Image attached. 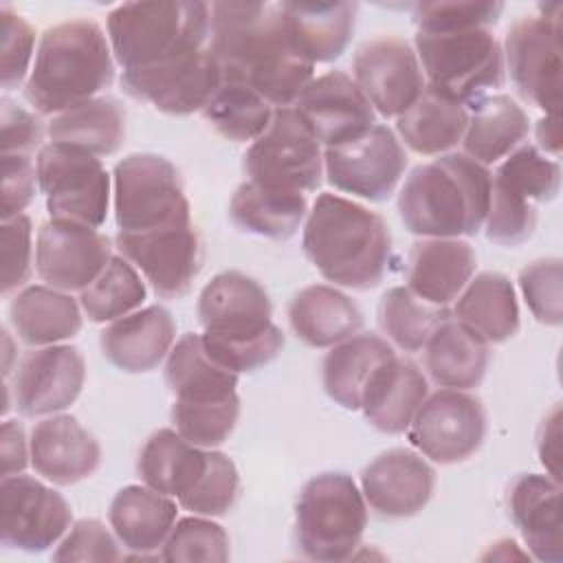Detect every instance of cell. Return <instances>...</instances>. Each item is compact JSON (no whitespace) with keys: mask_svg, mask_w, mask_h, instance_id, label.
Returning a JSON list of instances; mask_svg holds the SVG:
<instances>
[{"mask_svg":"<svg viewBox=\"0 0 563 563\" xmlns=\"http://www.w3.org/2000/svg\"><path fill=\"white\" fill-rule=\"evenodd\" d=\"M271 317L268 292L240 271L218 273L198 295L205 350L235 374L255 372L279 356L284 334Z\"/></svg>","mask_w":563,"mask_h":563,"instance_id":"3","label":"cell"},{"mask_svg":"<svg viewBox=\"0 0 563 563\" xmlns=\"http://www.w3.org/2000/svg\"><path fill=\"white\" fill-rule=\"evenodd\" d=\"M275 108L249 84L222 77L220 86L202 108V117L229 141H255L271 123Z\"/></svg>","mask_w":563,"mask_h":563,"instance_id":"41","label":"cell"},{"mask_svg":"<svg viewBox=\"0 0 563 563\" xmlns=\"http://www.w3.org/2000/svg\"><path fill=\"white\" fill-rule=\"evenodd\" d=\"M352 79L385 119L402 114L424 90V75L413 46L396 35L361 44L352 59Z\"/></svg>","mask_w":563,"mask_h":563,"instance_id":"18","label":"cell"},{"mask_svg":"<svg viewBox=\"0 0 563 563\" xmlns=\"http://www.w3.org/2000/svg\"><path fill=\"white\" fill-rule=\"evenodd\" d=\"M453 319L486 343H506L519 332V303L512 282L497 271L471 277L453 306Z\"/></svg>","mask_w":563,"mask_h":563,"instance_id":"33","label":"cell"},{"mask_svg":"<svg viewBox=\"0 0 563 563\" xmlns=\"http://www.w3.org/2000/svg\"><path fill=\"white\" fill-rule=\"evenodd\" d=\"M37 185L53 220H70L99 229L110 207V174L99 156L46 143L35 156Z\"/></svg>","mask_w":563,"mask_h":563,"instance_id":"11","label":"cell"},{"mask_svg":"<svg viewBox=\"0 0 563 563\" xmlns=\"http://www.w3.org/2000/svg\"><path fill=\"white\" fill-rule=\"evenodd\" d=\"M292 108L323 147L347 143L376 125L372 103L343 70L314 77Z\"/></svg>","mask_w":563,"mask_h":563,"instance_id":"21","label":"cell"},{"mask_svg":"<svg viewBox=\"0 0 563 563\" xmlns=\"http://www.w3.org/2000/svg\"><path fill=\"white\" fill-rule=\"evenodd\" d=\"M2 295L9 297L26 286L33 271V224L26 213L2 220Z\"/></svg>","mask_w":563,"mask_h":563,"instance_id":"52","label":"cell"},{"mask_svg":"<svg viewBox=\"0 0 563 563\" xmlns=\"http://www.w3.org/2000/svg\"><path fill=\"white\" fill-rule=\"evenodd\" d=\"M367 526V504L356 482L341 471L310 477L295 504V541L310 561L354 556Z\"/></svg>","mask_w":563,"mask_h":563,"instance_id":"7","label":"cell"},{"mask_svg":"<svg viewBox=\"0 0 563 563\" xmlns=\"http://www.w3.org/2000/svg\"><path fill=\"white\" fill-rule=\"evenodd\" d=\"M209 48L222 77L240 79L275 108H290L314 79V64L290 44L282 2H213Z\"/></svg>","mask_w":563,"mask_h":563,"instance_id":"1","label":"cell"},{"mask_svg":"<svg viewBox=\"0 0 563 563\" xmlns=\"http://www.w3.org/2000/svg\"><path fill=\"white\" fill-rule=\"evenodd\" d=\"M117 233H145L191 220L178 169L161 154H130L114 165Z\"/></svg>","mask_w":563,"mask_h":563,"instance_id":"9","label":"cell"},{"mask_svg":"<svg viewBox=\"0 0 563 563\" xmlns=\"http://www.w3.org/2000/svg\"><path fill=\"white\" fill-rule=\"evenodd\" d=\"M308 200L299 191L273 189L244 180L229 200L231 222L244 231L268 240H288L306 222Z\"/></svg>","mask_w":563,"mask_h":563,"instance_id":"35","label":"cell"},{"mask_svg":"<svg viewBox=\"0 0 563 563\" xmlns=\"http://www.w3.org/2000/svg\"><path fill=\"white\" fill-rule=\"evenodd\" d=\"M534 134H537V145L539 150L548 156H559L561 154V125H559V112H552V114H545L537 121V128H534Z\"/></svg>","mask_w":563,"mask_h":563,"instance_id":"58","label":"cell"},{"mask_svg":"<svg viewBox=\"0 0 563 563\" xmlns=\"http://www.w3.org/2000/svg\"><path fill=\"white\" fill-rule=\"evenodd\" d=\"M231 556L229 534L227 530L211 521V517L191 515L183 517L174 523L167 541L161 548L163 561H207V563H224Z\"/></svg>","mask_w":563,"mask_h":563,"instance_id":"45","label":"cell"},{"mask_svg":"<svg viewBox=\"0 0 563 563\" xmlns=\"http://www.w3.org/2000/svg\"><path fill=\"white\" fill-rule=\"evenodd\" d=\"M429 396V383L422 369L405 356L387 358L369 378L361 411L380 433H405Z\"/></svg>","mask_w":563,"mask_h":563,"instance_id":"27","label":"cell"},{"mask_svg":"<svg viewBox=\"0 0 563 563\" xmlns=\"http://www.w3.org/2000/svg\"><path fill=\"white\" fill-rule=\"evenodd\" d=\"M178 506L147 484L123 486L110 501L108 521L119 543L134 556L145 559L158 552L176 523Z\"/></svg>","mask_w":563,"mask_h":563,"instance_id":"29","label":"cell"},{"mask_svg":"<svg viewBox=\"0 0 563 563\" xmlns=\"http://www.w3.org/2000/svg\"><path fill=\"white\" fill-rule=\"evenodd\" d=\"M504 66L517 92L543 110L561 106V4L541 7V13L519 18L506 33Z\"/></svg>","mask_w":563,"mask_h":563,"instance_id":"12","label":"cell"},{"mask_svg":"<svg viewBox=\"0 0 563 563\" xmlns=\"http://www.w3.org/2000/svg\"><path fill=\"white\" fill-rule=\"evenodd\" d=\"M473 246L460 238H422L407 255V288L433 303L449 306L475 275Z\"/></svg>","mask_w":563,"mask_h":563,"instance_id":"26","label":"cell"},{"mask_svg":"<svg viewBox=\"0 0 563 563\" xmlns=\"http://www.w3.org/2000/svg\"><path fill=\"white\" fill-rule=\"evenodd\" d=\"M435 488L433 466L416 451L387 449L361 473L365 504L380 517L405 519L418 515Z\"/></svg>","mask_w":563,"mask_h":563,"instance_id":"22","label":"cell"},{"mask_svg":"<svg viewBox=\"0 0 563 563\" xmlns=\"http://www.w3.org/2000/svg\"><path fill=\"white\" fill-rule=\"evenodd\" d=\"M396 352L378 334H354L330 347L321 363L325 394L347 411L361 409L363 391L372 374Z\"/></svg>","mask_w":563,"mask_h":563,"instance_id":"37","label":"cell"},{"mask_svg":"<svg viewBox=\"0 0 563 563\" xmlns=\"http://www.w3.org/2000/svg\"><path fill=\"white\" fill-rule=\"evenodd\" d=\"M46 130L53 143H64L92 156H110L125 141L128 119L123 106L114 97L99 95L55 114Z\"/></svg>","mask_w":563,"mask_h":563,"instance_id":"40","label":"cell"},{"mask_svg":"<svg viewBox=\"0 0 563 563\" xmlns=\"http://www.w3.org/2000/svg\"><path fill=\"white\" fill-rule=\"evenodd\" d=\"M240 418V398L213 405H172L174 429L200 449H213L229 440Z\"/></svg>","mask_w":563,"mask_h":563,"instance_id":"48","label":"cell"},{"mask_svg":"<svg viewBox=\"0 0 563 563\" xmlns=\"http://www.w3.org/2000/svg\"><path fill=\"white\" fill-rule=\"evenodd\" d=\"M174 343V317L158 303L112 321L99 336L101 354L125 374H147L156 369L167 358Z\"/></svg>","mask_w":563,"mask_h":563,"instance_id":"25","label":"cell"},{"mask_svg":"<svg viewBox=\"0 0 563 563\" xmlns=\"http://www.w3.org/2000/svg\"><path fill=\"white\" fill-rule=\"evenodd\" d=\"M486 438V409L466 389H438L413 416L407 440L435 464H457L479 451Z\"/></svg>","mask_w":563,"mask_h":563,"instance_id":"13","label":"cell"},{"mask_svg":"<svg viewBox=\"0 0 563 563\" xmlns=\"http://www.w3.org/2000/svg\"><path fill=\"white\" fill-rule=\"evenodd\" d=\"M484 229L490 242L499 246H519L528 242L537 229V207L490 178V200Z\"/></svg>","mask_w":563,"mask_h":563,"instance_id":"47","label":"cell"},{"mask_svg":"<svg viewBox=\"0 0 563 563\" xmlns=\"http://www.w3.org/2000/svg\"><path fill=\"white\" fill-rule=\"evenodd\" d=\"M501 2L440 0L413 4L411 20L420 33H451L468 29H490L499 22Z\"/></svg>","mask_w":563,"mask_h":563,"instance_id":"49","label":"cell"},{"mask_svg":"<svg viewBox=\"0 0 563 563\" xmlns=\"http://www.w3.org/2000/svg\"><path fill=\"white\" fill-rule=\"evenodd\" d=\"M301 249L323 279L365 292L387 273L391 233L376 211L323 191L306 216Z\"/></svg>","mask_w":563,"mask_h":563,"instance_id":"2","label":"cell"},{"mask_svg":"<svg viewBox=\"0 0 563 563\" xmlns=\"http://www.w3.org/2000/svg\"><path fill=\"white\" fill-rule=\"evenodd\" d=\"M114 244L163 299L187 295L202 268V242L191 220L145 233H117Z\"/></svg>","mask_w":563,"mask_h":563,"instance_id":"15","label":"cell"},{"mask_svg":"<svg viewBox=\"0 0 563 563\" xmlns=\"http://www.w3.org/2000/svg\"><path fill=\"white\" fill-rule=\"evenodd\" d=\"M356 2H282V18L292 48L310 64L339 59L352 42Z\"/></svg>","mask_w":563,"mask_h":563,"instance_id":"28","label":"cell"},{"mask_svg":"<svg viewBox=\"0 0 563 563\" xmlns=\"http://www.w3.org/2000/svg\"><path fill=\"white\" fill-rule=\"evenodd\" d=\"M530 132L528 112L510 95H490L477 101L462 136L464 154L479 165L504 161Z\"/></svg>","mask_w":563,"mask_h":563,"instance_id":"38","label":"cell"},{"mask_svg":"<svg viewBox=\"0 0 563 563\" xmlns=\"http://www.w3.org/2000/svg\"><path fill=\"white\" fill-rule=\"evenodd\" d=\"M292 334L310 347H334L363 328V312L345 292L328 284H310L288 303Z\"/></svg>","mask_w":563,"mask_h":563,"instance_id":"30","label":"cell"},{"mask_svg":"<svg viewBox=\"0 0 563 563\" xmlns=\"http://www.w3.org/2000/svg\"><path fill=\"white\" fill-rule=\"evenodd\" d=\"M37 185V169L31 156L24 154H2V202L0 216L2 220H11L33 202Z\"/></svg>","mask_w":563,"mask_h":563,"instance_id":"55","label":"cell"},{"mask_svg":"<svg viewBox=\"0 0 563 563\" xmlns=\"http://www.w3.org/2000/svg\"><path fill=\"white\" fill-rule=\"evenodd\" d=\"M31 466L55 486H73L90 477L101 464L97 438L68 413H53L33 424Z\"/></svg>","mask_w":563,"mask_h":563,"instance_id":"23","label":"cell"},{"mask_svg":"<svg viewBox=\"0 0 563 563\" xmlns=\"http://www.w3.org/2000/svg\"><path fill=\"white\" fill-rule=\"evenodd\" d=\"M468 125L466 106L424 86L420 97L396 117L400 141L416 154L442 156L462 143Z\"/></svg>","mask_w":563,"mask_h":563,"instance_id":"36","label":"cell"},{"mask_svg":"<svg viewBox=\"0 0 563 563\" xmlns=\"http://www.w3.org/2000/svg\"><path fill=\"white\" fill-rule=\"evenodd\" d=\"M79 308L70 292L46 284H31L11 297L9 321L22 343L44 347L64 343L81 330Z\"/></svg>","mask_w":563,"mask_h":563,"instance_id":"32","label":"cell"},{"mask_svg":"<svg viewBox=\"0 0 563 563\" xmlns=\"http://www.w3.org/2000/svg\"><path fill=\"white\" fill-rule=\"evenodd\" d=\"M424 369L438 387L473 389L488 369V343L455 319L442 321L424 347Z\"/></svg>","mask_w":563,"mask_h":563,"instance_id":"34","label":"cell"},{"mask_svg":"<svg viewBox=\"0 0 563 563\" xmlns=\"http://www.w3.org/2000/svg\"><path fill=\"white\" fill-rule=\"evenodd\" d=\"M508 512L530 556L543 563L563 561L561 482L548 473L517 475L508 486Z\"/></svg>","mask_w":563,"mask_h":563,"instance_id":"24","label":"cell"},{"mask_svg":"<svg viewBox=\"0 0 563 563\" xmlns=\"http://www.w3.org/2000/svg\"><path fill=\"white\" fill-rule=\"evenodd\" d=\"M563 266L559 257L534 260L519 273L521 295L532 312V317L550 328H559L563 323Z\"/></svg>","mask_w":563,"mask_h":563,"instance_id":"50","label":"cell"},{"mask_svg":"<svg viewBox=\"0 0 563 563\" xmlns=\"http://www.w3.org/2000/svg\"><path fill=\"white\" fill-rule=\"evenodd\" d=\"M110 260L112 244L95 227L51 218L37 231L35 273L51 288L81 292Z\"/></svg>","mask_w":563,"mask_h":563,"instance_id":"19","label":"cell"},{"mask_svg":"<svg viewBox=\"0 0 563 563\" xmlns=\"http://www.w3.org/2000/svg\"><path fill=\"white\" fill-rule=\"evenodd\" d=\"M490 200V172L464 152L411 169L398 194L405 229L420 238L477 235Z\"/></svg>","mask_w":563,"mask_h":563,"instance_id":"4","label":"cell"},{"mask_svg":"<svg viewBox=\"0 0 563 563\" xmlns=\"http://www.w3.org/2000/svg\"><path fill=\"white\" fill-rule=\"evenodd\" d=\"M207 466V449L187 442L176 429L154 431L136 462L139 477L150 488L183 499L200 479Z\"/></svg>","mask_w":563,"mask_h":563,"instance_id":"39","label":"cell"},{"mask_svg":"<svg viewBox=\"0 0 563 563\" xmlns=\"http://www.w3.org/2000/svg\"><path fill=\"white\" fill-rule=\"evenodd\" d=\"M240 493V473L233 460L220 451L207 449V466L196 482V486L178 499V504L202 517H222L227 515Z\"/></svg>","mask_w":563,"mask_h":563,"instance_id":"46","label":"cell"},{"mask_svg":"<svg viewBox=\"0 0 563 563\" xmlns=\"http://www.w3.org/2000/svg\"><path fill=\"white\" fill-rule=\"evenodd\" d=\"M114 81L108 33L92 20H66L46 29L37 42L24 99L40 114H59L99 97Z\"/></svg>","mask_w":563,"mask_h":563,"instance_id":"5","label":"cell"},{"mask_svg":"<svg viewBox=\"0 0 563 563\" xmlns=\"http://www.w3.org/2000/svg\"><path fill=\"white\" fill-rule=\"evenodd\" d=\"M249 180L286 191H317L323 180V150L297 110L275 108L268 128L242 156Z\"/></svg>","mask_w":563,"mask_h":563,"instance_id":"10","label":"cell"},{"mask_svg":"<svg viewBox=\"0 0 563 563\" xmlns=\"http://www.w3.org/2000/svg\"><path fill=\"white\" fill-rule=\"evenodd\" d=\"M2 545L22 552H44L62 541L73 526L70 504L37 477L18 473L2 477Z\"/></svg>","mask_w":563,"mask_h":563,"instance_id":"17","label":"cell"},{"mask_svg":"<svg viewBox=\"0 0 563 563\" xmlns=\"http://www.w3.org/2000/svg\"><path fill=\"white\" fill-rule=\"evenodd\" d=\"M125 554L119 550V539L99 519H79L57 543L53 561H119Z\"/></svg>","mask_w":563,"mask_h":563,"instance_id":"53","label":"cell"},{"mask_svg":"<svg viewBox=\"0 0 563 563\" xmlns=\"http://www.w3.org/2000/svg\"><path fill=\"white\" fill-rule=\"evenodd\" d=\"M0 457H2V477L18 475L31 464V444L18 420H4L0 431Z\"/></svg>","mask_w":563,"mask_h":563,"instance_id":"56","label":"cell"},{"mask_svg":"<svg viewBox=\"0 0 563 563\" xmlns=\"http://www.w3.org/2000/svg\"><path fill=\"white\" fill-rule=\"evenodd\" d=\"M211 31V4L128 2L106 18V33L114 62L123 70L154 66L207 46Z\"/></svg>","mask_w":563,"mask_h":563,"instance_id":"6","label":"cell"},{"mask_svg":"<svg viewBox=\"0 0 563 563\" xmlns=\"http://www.w3.org/2000/svg\"><path fill=\"white\" fill-rule=\"evenodd\" d=\"M449 317V308L416 297L407 286H391L378 303V325L402 352H420L431 332Z\"/></svg>","mask_w":563,"mask_h":563,"instance_id":"42","label":"cell"},{"mask_svg":"<svg viewBox=\"0 0 563 563\" xmlns=\"http://www.w3.org/2000/svg\"><path fill=\"white\" fill-rule=\"evenodd\" d=\"M238 376L209 356L196 332L183 334L165 358V383L174 402L180 405H213L235 398Z\"/></svg>","mask_w":563,"mask_h":563,"instance_id":"31","label":"cell"},{"mask_svg":"<svg viewBox=\"0 0 563 563\" xmlns=\"http://www.w3.org/2000/svg\"><path fill=\"white\" fill-rule=\"evenodd\" d=\"M220 81L222 68L209 46L121 75L125 95L176 117L202 112Z\"/></svg>","mask_w":563,"mask_h":563,"instance_id":"16","label":"cell"},{"mask_svg":"<svg viewBox=\"0 0 563 563\" xmlns=\"http://www.w3.org/2000/svg\"><path fill=\"white\" fill-rule=\"evenodd\" d=\"M86 361L79 347L55 343L33 347L18 363L13 378V405L24 418L62 413L81 394Z\"/></svg>","mask_w":563,"mask_h":563,"instance_id":"20","label":"cell"},{"mask_svg":"<svg viewBox=\"0 0 563 563\" xmlns=\"http://www.w3.org/2000/svg\"><path fill=\"white\" fill-rule=\"evenodd\" d=\"M490 178L530 202H550L561 189V167L534 145H519Z\"/></svg>","mask_w":563,"mask_h":563,"instance_id":"44","label":"cell"},{"mask_svg":"<svg viewBox=\"0 0 563 563\" xmlns=\"http://www.w3.org/2000/svg\"><path fill=\"white\" fill-rule=\"evenodd\" d=\"M424 84L435 92L457 101L477 103L488 90L504 84V51L490 29H468L451 33H416Z\"/></svg>","mask_w":563,"mask_h":563,"instance_id":"8","label":"cell"},{"mask_svg":"<svg viewBox=\"0 0 563 563\" xmlns=\"http://www.w3.org/2000/svg\"><path fill=\"white\" fill-rule=\"evenodd\" d=\"M537 455L545 473L561 482V407L554 405L537 433Z\"/></svg>","mask_w":563,"mask_h":563,"instance_id":"57","label":"cell"},{"mask_svg":"<svg viewBox=\"0 0 563 563\" xmlns=\"http://www.w3.org/2000/svg\"><path fill=\"white\" fill-rule=\"evenodd\" d=\"M0 33H2V62H0V84L4 90H15L26 75H31L35 59V31L33 26L15 13L9 4L0 7Z\"/></svg>","mask_w":563,"mask_h":563,"instance_id":"51","label":"cell"},{"mask_svg":"<svg viewBox=\"0 0 563 563\" xmlns=\"http://www.w3.org/2000/svg\"><path fill=\"white\" fill-rule=\"evenodd\" d=\"M143 275L123 255H112L97 279L79 292V306L92 323H112L145 301Z\"/></svg>","mask_w":563,"mask_h":563,"instance_id":"43","label":"cell"},{"mask_svg":"<svg viewBox=\"0 0 563 563\" xmlns=\"http://www.w3.org/2000/svg\"><path fill=\"white\" fill-rule=\"evenodd\" d=\"M0 130H2V136H0L2 154H24V156H31L35 150L40 152L44 147L42 145L44 134H48L40 117L18 106L9 97L0 99Z\"/></svg>","mask_w":563,"mask_h":563,"instance_id":"54","label":"cell"},{"mask_svg":"<svg viewBox=\"0 0 563 563\" xmlns=\"http://www.w3.org/2000/svg\"><path fill=\"white\" fill-rule=\"evenodd\" d=\"M407 169V152L387 125H372L365 134L323 147L325 180L356 198L369 202L387 200Z\"/></svg>","mask_w":563,"mask_h":563,"instance_id":"14","label":"cell"}]
</instances>
